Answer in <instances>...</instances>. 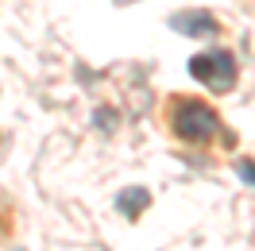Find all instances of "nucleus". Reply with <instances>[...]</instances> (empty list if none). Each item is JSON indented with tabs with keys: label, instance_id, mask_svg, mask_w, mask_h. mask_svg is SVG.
Here are the masks:
<instances>
[{
	"label": "nucleus",
	"instance_id": "f257e3e1",
	"mask_svg": "<svg viewBox=\"0 0 255 251\" xmlns=\"http://www.w3.org/2000/svg\"><path fill=\"white\" fill-rule=\"evenodd\" d=\"M170 127H174L178 139L209 143V139H217V131H221V116L209 109L205 101H174V109H170Z\"/></svg>",
	"mask_w": 255,
	"mask_h": 251
},
{
	"label": "nucleus",
	"instance_id": "f03ea898",
	"mask_svg": "<svg viewBox=\"0 0 255 251\" xmlns=\"http://www.w3.org/2000/svg\"><path fill=\"white\" fill-rule=\"evenodd\" d=\"M190 74L201 85H209L213 93H228L236 85V62L228 50H205V54H193L190 58Z\"/></svg>",
	"mask_w": 255,
	"mask_h": 251
},
{
	"label": "nucleus",
	"instance_id": "7ed1b4c3",
	"mask_svg": "<svg viewBox=\"0 0 255 251\" xmlns=\"http://www.w3.org/2000/svg\"><path fill=\"white\" fill-rule=\"evenodd\" d=\"M170 27H174L178 35L205 39V35L217 31V19H213V12H205V8H190V12H174V16H170Z\"/></svg>",
	"mask_w": 255,
	"mask_h": 251
},
{
	"label": "nucleus",
	"instance_id": "20e7f679",
	"mask_svg": "<svg viewBox=\"0 0 255 251\" xmlns=\"http://www.w3.org/2000/svg\"><path fill=\"white\" fill-rule=\"evenodd\" d=\"M147 205H151V193H147L143 186H131L128 193H120V197H116V209H120V213H128V217H139Z\"/></svg>",
	"mask_w": 255,
	"mask_h": 251
},
{
	"label": "nucleus",
	"instance_id": "39448f33",
	"mask_svg": "<svg viewBox=\"0 0 255 251\" xmlns=\"http://www.w3.org/2000/svg\"><path fill=\"white\" fill-rule=\"evenodd\" d=\"M236 174L248 182V186H255V162H236Z\"/></svg>",
	"mask_w": 255,
	"mask_h": 251
}]
</instances>
